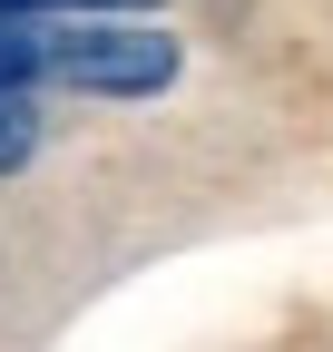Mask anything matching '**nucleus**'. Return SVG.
I'll return each mask as SVG.
<instances>
[{
	"label": "nucleus",
	"instance_id": "obj_1",
	"mask_svg": "<svg viewBox=\"0 0 333 352\" xmlns=\"http://www.w3.org/2000/svg\"><path fill=\"white\" fill-rule=\"evenodd\" d=\"M166 69H177V50L157 30H89L59 50V78L78 88H166Z\"/></svg>",
	"mask_w": 333,
	"mask_h": 352
}]
</instances>
